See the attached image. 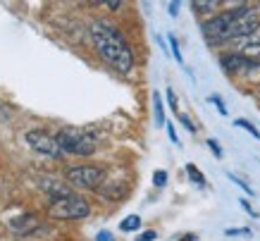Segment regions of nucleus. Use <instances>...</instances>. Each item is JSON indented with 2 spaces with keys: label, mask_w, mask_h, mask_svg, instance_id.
Wrapping results in <instances>:
<instances>
[{
  "label": "nucleus",
  "mask_w": 260,
  "mask_h": 241,
  "mask_svg": "<svg viewBox=\"0 0 260 241\" xmlns=\"http://www.w3.org/2000/svg\"><path fill=\"white\" fill-rule=\"evenodd\" d=\"M88 215H91V205L86 198H81L77 194L50 201V205H48V218L53 220H84Z\"/></svg>",
  "instance_id": "7ed1b4c3"
},
{
  "label": "nucleus",
  "mask_w": 260,
  "mask_h": 241,
  "mask_svg": "<svg viewBox=\"0 0 260 241\" xmlns=\"http://www.w3.org/2000/svg\"><path fill=\"white\" fill-rule=\"evenodd\" d=\"M119 229H122V232H136V229H141V218H139V215H126V218L119 222Z\"/></svg>",
  "instance_id": "f8f14e48"
},
{
  "label": "nucleus",
  "mask_w": 260,
  "mask_h": 241,
  "mask_svg": "<svg viewBox=\"0 0 260 241\" xmlns=\"http://www.w3.org/2000/svg\"><path fill=\"white\" fill-rule=\"evenodd\" d=\"M95 241H112V234L108 232V229H103V232L95 236Z\"/></svg>",
  "instance_id": "5701e85b"
},
{
  "label": "nucleus",
  "mask_w": 260,
  "mask_h": 241,
  "mask_svg": "<svg viewBox=\"0 0 260 241\" xmlns=\"http://www.w3.org/2000/svg\"><path fill=\"white\" fill-rule=\"evenodd\" d=\"M153 184H155V187H165L167 184V172L165 170H155L153 172Z\"/></svg>",
  "instance_id": "2eb2a0df"
},
{
  "label": "nucleus",
  "mask_w": 260,
  "mask_h": 241,
  "mask_svg": "<svg viewBox=\"0 0 260 241\" xmlns=\"http://www.w3.org/2000/svg\"><path fill=\"white\" fill-rule=\"evenodd\" d=\"M222 3H217V0H196V3H191V8L196 10L198 15H213V12H217L220 10Z\"/></svg>",
  "instance_id": "9d476101"
},
{
  "label": "nucleus",
  "mask_w": 260,
  "mask_h": 241,
  "mask_svg": "<svg viewBox=\"0 0 260 241\" xmlns=\"http://www.w3.org/2000/svg\"><path fill=\"white\" fill-rule=\"evenodd\" d=\"M170 46H172V53H174V60H177V63H184V60H181V53H179V43H177V39H174V36H170Z\"/></svg>",
  "instance_id": "dca6fc26"
},
{
  "label": "nucleus",
  "mask_w": 260,
  "mask_h": 241,
  "mask_svg": "<svg viewBox=\"0 0 260 241\" xmlns=\"http://www.w3.org/2000/svg\"><path fill=\"white\" fill-rule=\"evenodd\" d=\"M43 189L50 194V201H57V198H67V196H72L70 189L64 187V184H57V182H46Z\"/></svg>",
  "instance_id": "1a4fd4ad"
},
{
  "label": "nucleus",
  "mask_w": 260,
  "mask_h": 241,
  "mask_svg": "<svg viewBox=\"0 0 260 241\" xmlns=\"http://www.w3.org/2000/svg\"><path fill=\"white\" fill-rule=\"evenodd\" d=\"M155 236H158V234H155V229H148V232H143L141 236H139V239L136 241H153L155 239Z\"/></svg>",
  "instance_id": "412c9836"
},
{
  "label": "nucleus",
  "mask_w": 260,
  "mask_h": 241,
  "mask_svg": "<svg viewBox=\"0 0 260 241\" xmlns=\"http://www.w3.org/2000/svg\"><path fill=\"white\" fill-rule=\"evenodd\" d=\"M234 127H241V129H246V132L251 134V136H255V139H260V132L255 129V127L248 122V119H244V117H239V119H234Z\"/></svg>",
  "instance_id": "4468645a"
},
{
  "label": "nucleus",
  "mask_w": 260,
  "mask_h": 241,
  "mask_svg": "<svg viewBox=\"0 0 260 241\" xmlns=\"http://www.w3.org/2000/svg\"><path fill=\"white\" fill-rule=\"evenodd\" d=\"M88 34H91L95 53L101 55L112 70L119 72V74L132 72L134 53H132V46L126 43L124 34L119 32L117 24H112L110 19H93L91 26H88Z\"/></svg>",
  "instance_id": "f257e3e1"
},
{
  "label": "nucleus",
  "mask_w": 260,
  "mask_h": 241,
  "mask_svg": "<svg viewBox=\"0 0 260 241\" xmlns=\"http://www.w3.org/2000/svg\"><path fill=\"white\" fill-rule=\"evenodd\" d=\"M210 103H215V105H217V110H220V115H227V108H224V101H222L220 96H210Z\"/></svg>",
  "instance_id": "a211bd4d"
},
{
  "label": "nucleus",
  "mask_w": 260,
  "mask_h": 241,
  "mask_svg": "<svg viewBox=\"0 0 260 241\" xmlns=\"http://www.w3.org/2000/svg\"><path fill=\"white\" fill-rule=\"evenodd\" d=\"M229 179H232V182H237L239 187L244 189V191H246V194H248V196H253V189L248 187V184H246V182H241V179H237V177H234V174H229Z\"/></svg>",
  "instance_id": "6ab92c4d"
},
{
  "label": "nucleus",
  "mask_w": 260,
  "mask_h": 241,
  "mask_svg": "<svg viewBox=\"0 0 260 241\" xmlns=\"http://www.w3.org/2000/svg\"><path fill=\"white\" fill-rule=\"evenodd\" d=\"M234 234H248V229H227V236H234Z\"/></svg>",
  "instance_id": "a878e982"
},
{
  "label": "nucleus",
  "mask_w": 260,
  "mask_h": 241,
  "mask_svg": "<svg viewBox=\"0 0 260 241\" xmlns=\"http://www.w3.org/2000/svg\"><path fill=\"white\" fill-rule=\"evenodd\" d=\"M167 8H170V15H172V17H177V10H179V3H170Z\"/></svg>",
  "instance_id": "393cba45"
},
{
  "label": "nucleus",
  "mask_w": 260,
  "mask_h": 241,
  "mask_svg": "<svg viewBox=\"0 0 260 241\" xmlns=\"http://www.w3.org/2000/svg\"><path fill=\"white\" fill-rule=\"evenodd\" d=\"M220 65H222V70L224 72H248L255 67V63H251V60H246V57H241V55L237 53H224L220 55Z\"/></svg>",
  "instance_id": "0eeeda50"
},
{
  "label": "nucleus",
  "mask_w": 260,
  "mask_h": 241,
  "mask_svg": "<svg viewBox=\"0 0 260 241\" xmlns=\"http://www.w3.org/2000/svg\"><path fill=\"white\" fill-rule=\"evenodd\" d=\"M167 127V134H170V139L174 141V143H179V136H177V132H174V125H165Z\"/></svg>",
  "instance_id": "b1692460"
},
{
  "label": "nucleus",
  "mask_w": 260,
  "mask_h": 241,
  "mask_svg": "<svg viewBox=\"0 0 260 241\" xmlns=\"http://www.w3.org/2000/svg\"><path fill=\"white\" fill-rule=\"evenodd\" d=\"M177 117H179V122H181L184 127H186L189 132H196V125H193V122H191V119H189L186 115H184V112H177Z\"/></svg>",
  "instance_id": "f3484780"
},
{
  "label": "nucleus",
  "mask_w": 260,
  "mask_h": 241,
  "mask_svg": "<svg viewBox=\"0 0 260 241\" xmlns=\"http://www.w3.org/2000/svg\"><path fill=\"white\" fill-rule=\"evenodd\" d=\"M186 174H189V179L191 182H196L198 187H205V177L203 174H201V172H198V167L193 163H189L186 165Z\"/></svg>",
  "instance_id": "ddd939ff"
},
{
  "label": "nucleus",
  "mask_w": 260,
  "mask_h": 241,
  "mask_svg": "<svg viewBox=\"0 0 260 241\" xmlns=\"http://www.w3.org/2000/svg\"><path fill=\"white\" fill-rule=\"evenodd\" d=\"M232 53L241 55L246 60H251V63L258 65L260 63V29L258 32H253L251 36H246V39H239L234 41V50Z\"/></svg>",
  "instance_id": "423d86ee"
},
{
  "label": "nucleus",
  "mask_w": 260,
  "mask_h": 241,
  "mask_svg": "<svg viewBox=\"0 0 260 241\" xmlns=\"http://www.w3.org/2000/svg\"><path fill=\"white\" fill-rule=\"evenodd\" d=\"M24 139H26V143H29L36 153H43V156H48V158L64 156L55 136H50V134L43 132V129H29V132L24 134Z\"/></svg>",
  "instance_id": "39448f33"
},
{
  "label": "nucleus",
  "mask_w": 260,
  "mask_h": 241,
  "mask_svg": "<svg viewBox=\"0 0 260 241\" xmlns=\"http://www.w3.org/2000/svg\"><path fill=\"white\" fill-rule=\"evenodd\" d=\"M105 8H110V10H119V8H122V3H105Z\"/></svg>",
  "instance_id": "bb28decb"
},
{
  "label": "nucleus",
  "mask_w": 260,
  "mask_h": 241,
  "mask_svg": "<svg viewBox=\"0 0 260 241\" xmlns=\"http://www.w3.org/2000/svg\"><path fill=\"white\" fill-rule=\"evenodd\" d=\"M108 170L103 165H67L64 179L77 189H98L105 182Z\"/></svg>",
  "instance_id": "20e7f679"
},
{
  "label": "nucleus",
  "mask_w": 260,
  "mask_h": 241,
  "mask_svg": "<svg viewBox=\"0 0 260 241\" xmlns=\"http://www.w3.org/2000/svg\"><path fill=\"white\" fill-rule=\"evenodd\" d=\"M179 241H196V234H184Z\"/></svg>",
  "instance_id": "cd10ccee"
},
{
  "label": "nucleus",
  "mask_w": 260,
  "mask_h": 241,
  "mask_svg": "<svg viewBox=\"0 0 260 241\" xmlns=\"http://www.w3.org/2000/svg\"><path fill=\"white\" fill-rule=\"evenodd\" d=\"M208 146H210V150H213L215 156L222 158V148H220V143H217V141H215V139H208Z\"/></svg>",
  "instance_id": "aec40b11"
},
{
  "label": "nucleus",
  "mask_w": 260,
  "mask_h": 241,
  "mask_svg": "<svg viewBox=\"0 0 260 241\" xmlns=\"http://www.w3.org/2000/svg\"><path fill=\"white\" fill-rule=\"evenodd\" d=\"M95 191H98L103 198H108V201H119V198L126 196V187L124 184H117V182H103Z\"/></svg>",
  "instance_id": "6e6552de"
},
{
  "label": "nucleus",
  "mask_w": 260,
  "mask_h": 241,
  "mask_svg": "<svg viewBox=\"0 0 260 241\" xmlns=\"http://www.w3.org/2000/svg\"><path fill=\"white\" fill-rule=\"evenodd\" d=\"M167 103H170V108H177V96H174L172 88H167Z\"/></svg>",
  "instance_id": "4be33fe9"
},
{
  "label": "nucleus",
  "mask_w": 260,
  "mask_h": 241,
  "mask_svg": "<svg viewBox=\"0 0 260 241\" xmlns=\"http://www.w3.org/2000/svg\"><path fill=\"white\" fill-rule=\"evenodd\" d=\"M153 110H155V125L158 127H165V105H162V98H160V94L155 91L153 94Z\"/></svg>",
  "instance_id": "9b49d317"
},
{
  "label": "nucleus",
  "mask_w": 260,
  "mask_h": 241,
  "mask_svg": "<svg viewBox=\"0 0 260 241\" xmlns=\"http://www.w3.org/2000/svg\"><path fill=\"white\" fill-rule=\"evenodd\" d=\"M57 143L62 148V153H70V156H79V158H88L95 153V136L81 127H62L60 132L55 134Z\"/></svg>",
  "instance_id": "f03ea898"
}]
</instances>
